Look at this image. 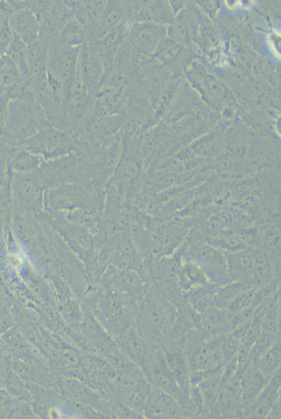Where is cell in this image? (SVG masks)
<instances>
[{
    "mask_svg": "<svg viewBox=\"0 0 281 419\" xmlns=\"http://www.w3.org/2000/svg\"><path fill=\"white\" fill-rule=\"evenodd\" d=\"M143 335L160 346L182 341L185 332L180 326L175 306L156 286L146 293L141 312Z\"/></svg>",
    "mask_w": 281,
    "mask_h": 419,
    "instance_id": "cell-1",
    "label": "cell"
},
{
    "mask_svg": "<svg viewBox=\"0 0 281 419\" xmlns=\"http://www.w3.org/2000/svg\"><path fill=\"white\" fill-rule=\"evenodd\" d=\"M50 125L43 109L30 94L8 101L6 135L17 146Z\"/></svg>",
    "mask_w": 281,
    "mask_h": 419,
    "instance_id": "cell-2",
    "label": "cell"
},
{
    "mask_svg": "<svg viewBox=\"0 0 281 419\" xmlns=\"http://www.w3.org/2000/svg\"><path fill=\"white\" fill-rule=\"evenodd\" d=\"M100 204L101 198L78 182L59 184L47 189L45 193V209L55 213L96 212Z\"/></svg>",
    "mask_w": 281,
    "mask_h": 419,
    "instance_id": "cell-3",
    "label": "cell"
},
{
    "mask_svg": "<svg viewBox=\"0 0 281 419\" xmlns=\"http://www.w3.org/2000/svg\"><path fill=\"white\" fill-rule=\"evenodd\" d=\"M80 143L72 132L50 125L18 147L35 154L44 161H50L73 153Z\"/></svg>",
    "mask_w": 281,
    "mask_h": 419,
    "instance_id": "cell-4",
    "label": "cell"
},
{
    "mask_svg": "<svg viewBox=\"0 0 281 419\" xmlns=\"http://www.w3.org/2000/svg\"><path fill=\"white\" fill-rule=\"evenodd\" d=\"M183 351L190 372L224 367L219 340L207 338L199 329L185 332Z\"/></svg>",
    "mask_w": 281,
    "mask_h": 419,
    "instance_id": "cell-5",
    "label": "cell"
},
{
    "mask_svg": "<svg viewBox=\"0 0 281 419\" xmlns=\"http://www.w3.org/2000/svg\"><path fill=\"white\" fill-rule=\"evenodd\" d=\"M47 189L41 168L31 173L17 175L13 191L17 211L36 216L45 210Z\"/></svg>",
    "mask_w": 281,
    "mask_h": 419,
    "instance_id": "cell-6",
    "label": "cell"
},
{
    "mask_svg": "<svg viewBox=\"0 0 281 419\" xmlns=\"http://www.w3.org/2000/svg\"><path fill=\"white\" fill-rule=\"evenodd\" d=\"M48 46V71L63 86L64 94L74 77L80 47L62 43L55 37L44 41Z\"/></svg>",
    "mask_w": 281,
    "mask_h": 419,
    "instance_id": "cell-7",
    "label": "cell"
},
{
    "mask_svg": "<svg viewBox=\"0 0 281 419\" xmlns=\"http://www.w3.org/2000/svg\"><path fill=\"white\" fill-rule=\"evenodd\" d=\"M182 258L199 265L211 284L220 286L231 281L225 253L208 244L193 246Z\"/></svg>",
    "mask_w": 281,
    "mask_h": 419,
    "instance_id": "cell-8",
    "label": "cell"
},
{
    "mask_svg": "<svg viewBox=\"0 0 281 419\" xmlns=\"http://www.w3.org/2000/svg\"><path fill=\"white\" fill-rule=\"evenodd\" d=\"M145 411L152 418H178L194 417L172 395L152 385L147 395Z\"/></svg>",
    "mask_w": 281,
    "mask_h": 419,
    "instance_id": "cell-9",
    "label": "cell"
},
{
    "mask_svg": "<svg viewBox=\"0 0 281 419\" xmlns=\"http://www.w3.org/2000/svg\"><path fill=\"white\" fill-rule=\"evenodd\" d=\"M167 367L178 387L188 397L190 371L183 351V341L161 346Z\"/></svg>",
    "mask_w": 281,
    "mask_h": 419,
    "instance_id": "cell-10",
    "label": "cell"
},
{
    "mask_svg": "<svg viewBox=\"0 0 281 419\" xmlns=\"http://www.w3.org/2000/svg\"><path fill=\"white\" fill-rule=\"evenodd\" d=\"M8 20L14 36L27 45L40 39L39 21L30 7L9 14Z\"/></svg>",
    "mask_w": 281,
    "mask_h": 419,
    "instance_id": "cell-11",
    "label": "cell"
},
{
    "mask_svg": "<svg viewBox=\"0 0 281 419\" xmlns=\"http://www.w3.org/2000/svg\"><path fill=\"white\" fill-rule=\"evenodd\" d=\"M280 368L268 380L249 406L250 417L266 418L275 403L280 399Z\"/></svg>",
    "mask_w": 281,
    "mask_h": 419,
    "instance_id": "cell-12",
    "label": "cell"
},
{
    "mask_svg": "<svg viewBox=\"0 0 281 419\" xmlns=\"http://www.w3.org/2000/svg\"><path fill=\"white\" fill-rule=\"evenodd\" d=\"M231 315L226 309L213 307L201 314L199 330L208 339L232 331Z\"/></svg>",
    "mask_w": 281,
    "mask_h": 419,
    "instance_id": "cell-13",
    "label": "cell"
},
{
    "mask_svg": "<svg viewBox=\"0 0 281 419\" xmlns=\"http://www.w3.org/2000/svg\"><path fill=\"white\" fill-rule=\"evenodd\" d=\"M27 52L30 78L47 73L48 46L45 42L39 39L27 45Z\"/></svg>",
    "mask_w": 281,
    "mask_h": 419,
    "instance_id": "cell-14",
    "label": "cell"
},
{
    "mask_svg": "<svg viewBox=\"0 0 281 419\" xmlns=\"http://www.w3.org/2000/svg\"><path fill=\"white\" fill-rule=\"evenodd\" d=\"M217 288V285L211 284L196 286L185 294L187 302L197 312L203 314L215 307L214 295Z\"/></svg>",
    "mask_w": 281,
    "mask_h": 419,
    "instance_id": "cell-15",
    "label": "cell"
},
{
    "mask_svg": "<svg viewBox=\"0 0 281 419\" xmlns=\"http://www.w3.org/2000/svg\"><path fill=\"white\" fill-rule=\"evenodd\" d=\"M43 161L40 156L21 147H17L10 156V166L17 175L36 172Z\"/></svg>",
    "mask_w": 281,
    "mask_h": 419,
    "instance_id": "cell-16",
    "label": "cell"
},
{
    "mask_svg": "<svg viewBox=\"0 0 281 419\" xmlns=\"http://www.w3.org/2000/svg\"><path fill=\"white\" fill-rule=\"evenodd\" d=\"M261 332L280 335V294L277 291L273 294L267 302L261 318Z\"/></svg>",
    "mask_w": 281,
    "mask_h": 419,
    "instance_id": "cell-17",
    "label": "cell"
},
{
    "mask_svg": "<svg viewBox=\"0 0 281 419\" xmlns=\"http://www.w3.org/2000/svg\"><path fill=\"white\" fill-rule=\"evenodd\" d=\"M281 344L279 336L272 346L268 348L254 365L258 370L269 379L280 368Z\"/></svg>",
    "mask_w": 281,
    "mask_h": 419,
    "instance_id": "cell-18",
    "label": "cell"
},
{
    "mask_svg": "<svg viewBox=\"0 0 281 419\" xmlns=\"http://www.w3.org/2000/svg\"><path fill=\"white\" fill-rule=\"evenodd\" d=\"M6 53L15 66L22 80L28 84L30 72L27 59V45L15 36Z\"/></svg>",
    "mask_w": 281,
    "mask_h": 419,
    "instance_id": "cell-19",
    "label": "cell"
},
{
    "mask_svg": "<svg viewBox=\"0 0 281 419\" xmlns=\"http://www.w3.org/2000/svg\"><path fill=\"white\" fill-rule=\"evenodd\" d=\"M250 287H252L251 284L238 280L217 286L214 295L215 307L226 309L238 294Z\"/></svg>",
    "mask_w": 281,
    "mask_h": 419,
    "instance_id": "cell-20",
    "label": "cell"
},
{
    "mask_svg": "<svg viewBox=\"0 0 281 419\" xmlns=\"http://www.w3.org/2000/svg\"><path fill=\"white\" fill-rule=\"evenodd\" d=\"M57 38L62 43L72 47H80L87 42L84 28L74 17L66 22Z\"/></svg>",
    "mask_w": 281,
    "mask_h": 419,
    "instance_id": "cell-21",
    "label": "cell"
},
{
    "mask_svg": "<svg viewBox=\"0 0 281 419\" xmlns=\"http://www.w3.org/2000/svg\"><path fill=\"white\" fill-rule=\"evenodd\" d=\"M115 284L126 292L140 293L149 290L145 279L137 271L130 269L122 270L115 277Z\"/></svg>",
    "mask_w": 281,
    "mask_h": 419,
    "instance_id": "cell-22",
    "label": "cell"
},
{
    "mask_svg": "<svg viewBox=\"0 0 281 419\" xmlns=\"http://www.w3.org/2000/svg\"><path fill=\"white\" fill-rule=\"evenodd\" d=\"M279 336L280 335H274L261 332L247 352V361L254 365L258 358L272 346Z\"/></svg>",
    "mask_w": 281,
    "mask_h": 419,
    "instance_id": "cell-23",
    "label": "cell"
},
{
    "mask_svg": "<svg viewBox=\"0 0 281 419\" xmlns=\"http://www.w3.org/2000/svg\"><path fill=\"white\" fill-rule=\"evenodd\" d=\"M254 290L255 288L252 286L242 291L231 301L226 310L233 316L248 307L251 304Z\"/></svg>",
    "mask_w": 281,
    "mask_h": 419,
    "instance_id": "cell-24",
    "label": "cell"
},
{
    "mask_svg": "<svg viewBox=\"0 0 281 419\" xmlns=\"http://www.w3.org/2000/svg\"><path fill=\"white\" fill-rule=\"evenodd\" d=\"M280 418V399H278L271 411L268 412L266 418Z\"/></svg>",
    "mask_w": 281,
    "mask_h": 419,
    "instance_id": "cell-25",
    "label": "cell"
},
{
    "mask_svg": "<svg viewBox=\"0 0 281 419\" xmlns=\"http://www.w3.org/2000/svg\"><path fill=\"white\" fill-rule=\"evenodd\" d=\"M6 395L3 392L0 391V404L3 402L6 399Z\"/></svg>",
    "mask_w": 281,
    "mask_h": 419,
    "instance_id": "cell-26",
    "label": "cell"
}]
</instances>
